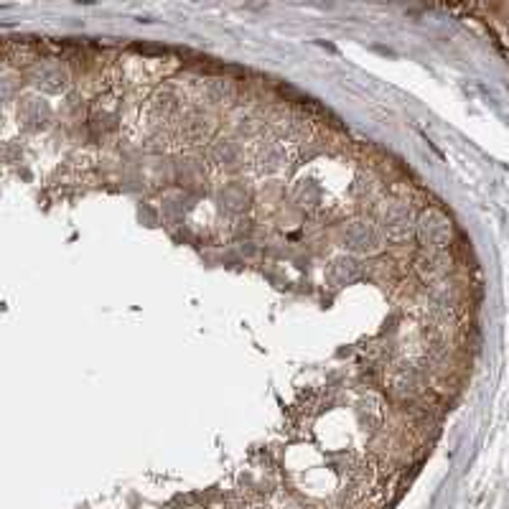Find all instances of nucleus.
<instances>
[{
	"instance_id": "nucleus-1",
	"label": "nucleus",
	"mask_w": 509,
	"mask_h": 509,
	"mask_svg": "<svg viewBox=\"0 0 509 509\" xmlns=\"http://www.w3.org/2000/svg\"><path fill=\"white\" fill-rule=\"evenodd\" d=\"M342 245H344V252H352L357 258H372L385 250L387 240L378 222H372L367 216H354L342 227Z\"/></svg>"
},
{
	"instance_id": "nucleus-2",
	"label": "nucleus",
	"mask_w": 509,
	"mask_h": 509,
	"mask_svg": "<svg viewBox=\"0 0 509 509\" xmlns=\"http://www.w3.org/2000/svg\"><path fill=\"white\" fill-rule=\"evenodd\" d=\"M423 367L415 360H400L394 361L393 367L387 369L385 375V385H387V393L393 394L394 400H412L423 393Z\"/></svg>"
},
{
	"instance_id": "nucleus-3",
	"label": "nucleus",
	"mask_w": 509,
	"mask_h": 509,
	"mask_svg": "<svg viewBox=\"0 0 509 509\" xmlns=\"http://www.w3.org/2000/svg\"><path fill=\"white\" fill-rule=\"evenodd\" d=\"M415 214H412L411 204L405 201H387L382 204L379 209V230L385 234V240H393V242H405L415 234Z\"/></svg>"
},
{
	"instance_id": "nucleus-4",
	"label": "nucleus",
	"mask_w": 509,
	"mask_h": 509,
	"mask_svg": "<svg viewBox=\"0 0 509 509\" xmlns=\"http://www.w3.org/2000/svg\"><path fill=\"white\" fill-rule=\"evenodd\" d=\"M18 123L29 132H41L54 123V107L41 92H23L18 98Z\"/></svg>"
},
{
	"instance_id": "nucleus-5",
	"label": "nucleus",
	"mask_w": 509,
	"mask_h": 509,
	"mask_svg": "<svg viewBox=\"0 0 509 509\" xmlns=\"http://www.w3.org/2000/svg\"><path fill=\"white\" fill-rule=\"evenodd\" d=\"M29 80H31L33 89L41 92V95H64V92H69V87H72L69 69L62 62H56V59H47V62L33 64Z\"/></svg>"
},
{
	"instance_id": "nucleus-6",
	"label": "nucleus",
	"mask_w": 509,
	"mask_h": 509,
	"mask_svg": "<svg viewBox=\"0 0 509 509\" xmlns=\"http://www.w3.org/2000/svg\"><path fill=\"white\" fill-rule=\"evenodd\" d=\"M415 237L426 250H444L451 240V225L445 214L438 209H428L420 214L415 222Z\"/></svg>"
},
{
	"instance_id": "nucleus-7",
	"label": "nucleus",
	"mask_w": 509,
	"mask_h": 509,
	"mask_svg": "<svg viewBox=\"0 0 509 509\" xmlns=\"http://www.w3.org/2000/svg\"><path fill=\"white\" fill-rule=\"evenodd\" d=\"M364 276V265L361 258L352 255V252H336L327 263V283L331 288H346V285H354L357 280Z\"/></svg>"
},
{
	"instance_id": "nucleus-8",
	"label": "nucleus",
	"mask_w": 509,
	"mask_h": 509,
	"mask_svg": "<svg viewBox=\"0 0 509 509\" xmlns=\"http://www.w3.org/2000/svg\"><path fill=\"white\" fill-rule=\"evenodd\" d=\"M176 135L186 143H201L209 140L214 132V115L204 113V110H189L176 120Z\"/></svg>"
},
{
	"instance_id": "nucleus-9",
	"label": "nucleus",
	"mask_w": 509,
	"mask_h": 509,
	"mask_svg": "<svg viewBox=\"0 0 509 509\" xmlns=\"http://www.w3.org/2000/svg\"><path fill=\"white\" fill-rule=\"evenodd\" d=\"M146 117H148L153 128H168L174 120H179V98H176V92L174 89H158L148 99Z\"/></svg>"
},
{
	"instance_id": "nucleus-10",
	"label": "nucleus",
	"mask_w": 509,
	"mask_h": 509,
	"mask_svg": "<svg viewBox=\"0 0 509 509\" xmlns=\"http://www.w3.org/2000/svg\"><path fill=\"white\" fill-rule=\"evenodd\" d=\"M354 418H357V426L364 433H379L385 426V403L379 394H361L354 405Z\"/></svg>"
},
{
	"instance_id": "nucleus-11",
	"label": "nucleus",
	"mask_w": 509,
	"mask_h": 509,
	"mask_svg": "<svg viewBox=\"0 0 509 509\" xmlns=\"http://www.w3.org/2000/svg\"><path fill=\"white\" fill-rule=\"evenodd\" d=\"M209 158L222 171H240L245 165V148L237 138H216L209 146Z\"/></svg>"
},
{
	"instance_id": "nucleus-12",
	"label": "nucleus",
	"mask_w": 509,
	"mask_h": 509,
	"mask_svg": "<svg viewBox=\"0 0 509 509\" xmlns=\"http://www.w3.org/2000/svg\"><path fill=\"white\" fill-rule=\"evenodd\" d=\"M216 204L227 214H245L252 204V191L245 181H230L216 189Z\"/></svg>"
},
{
	"instance_id": "nucleus-13",
	"label": "nucleus",
	"mask_w": 509,
	"mask_h": 509,
	"mask_svg": "<svg viewBox=\"0 0 509 509\" xmlns=\"http://www.w3.org/2000/svg\"><path fill=\"white\" fill-rule=\"evenodd\" d=\"M252 164L255 168L263 174V176H273V174H280L285 164H288V153L280 146L278 140H267V143H260L255 153H252Z\"/></svg>"
},
{
	"instance_id": "nucleus-14",
	"label": "nucleus",
	"mask_w": 509,
	"mask_h": 509,
	"mask_svg": "<svg viewBox=\"0 0 509 509\" xmlns=\"http://www.w3.org/2000/svg\"><path fill=\"white\" fill-rule=\"evenodd\" d=\"M204 179H207V165L194 153H183L174 161V181H179L183 191L204 183Z\"/></svg>"
},
{
	"instance_id": "nucleus-15",
	"label": "nucleus",
	"mask_w": 509,
	"mask_h": 509,
	"mask_svg": "<svg viewBox=\"0 0 509 509\" xmlns=\"http://www.w3.org/2000/svg\"><path fill=\"white\" fill-rule=\"evenodd\" d=\"M273 128L278 135V143H306L311 135L309 120L303 115H296V113H285Z\"/></svg>"
},
{
	"instance_id": "nucleus-16",
	"label": "nucleus",
	"mask_w": 509,
	"mask_h": 509,
	"mask_svg": "<svg viewBox=\"0 0 509 509\" xmlns=\"http://www.w3.org/2000/svg\"><path fill=\"white\" fill-rule=\"evenodd\" d=\"M451 260L445 258L444 250H426L418 260H415V273L420 276V280L433 283V280H441L448 273Z\"/></svg>"
},
{
	"instance_id": "nucleus-17",
	"label": "nucleus",
	"mask_w": 509,
	"mask_h": 509,
	"mask_svg": "<svg viewBox=\"0 0 509 509\" xmlns=\"http://www.w3.org/2000/svg\"><path fill=\"white\" fill-rule=\"evenodd\" d=\"M234 99V84L225 77H212L201 84V102H207V107H227Z\"/></svg>"
},
{
	"instance_id": "nucleus-18",
	"label": "nucleus",
	"mask_w": 509,
	"mask_h": 509,
	"mask_svg": "<svg viewBox=\"0 0 509 509\" xmlns=\"http://www.w3.org/2000/svg\"><path fill=\"white\" fill-rule=\"evenodd\" d=\"M189 194L183 189H174V191H165L164 201H161V212H164L165 219L171 222H179L183 219V214L189 212Z\"/></svg>"
},
{
	"instance_id": "nucleus-19",
	"label": "nucleus",
	"mask_w": 509,
	"mask_h": 509,
	"mask_svg": "<svg viewBox=\"0 0 509 509\" xmlns=\"http://www.w3.org/2000/svg\"><path fill=\"white\" fill-rule=\"evenodd\" d=\"M293 199H296L298 207H303V209H316L321 204V186L313 179L298 181L296 189H293Z\"/></svg>"
},
{
	"instance_id": "nucleus-20",
	"label": "nucleus",
	"mask_w": 509,
	"mask_h": 509,
	"mask_svg": "<svg viewBox=\"0 0 509 509\" xmlns=\"http://www.w3.org/2000/svg\"><path fill=\"white\" fill-rule=\"evenodd\" d=\"M379 194H382V186H379V181L375 176H367V174H360L354 183H352V197L357 199V201H367V204H372V201H378Z\"/></svg>"
},
{
	"instance_id": "nucleus-21",
	"label": "nucleus",
	"mask_w": 509,
	"mask_h": 509,
	"mask_svg": "<svg viewBox=\"0 0 509 509\" xmlns=\"http://www.w3.org/2000/svg\"><path fill=\"white\" fill-rule=\"evenodd\" d=\"M283 509H318L311 502H303V499H291L288 505H283Z\"/></svg>"
},
{
	"instance_id": "nucleus-22",
	"label": "nucleus",
	"mask_w": 509,
	"mask_h": 509,
	"mask_svg": "<svg viewBox=\"0 0 509 509\" xmlns=\"http://www.w3.org/2000/svg\"><path fill=\"white\" fill-rule=\"evenodd\" d=\"M247 509H270V507H263V505H258V507H247Z\"/></svg>"
}]
</instances>
